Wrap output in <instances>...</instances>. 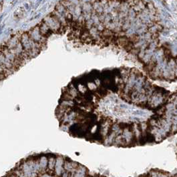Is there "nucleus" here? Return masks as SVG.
Returning <instances> with one entry per match:
<instances>
[{
  "instance_id": "1",
  "label": "nucleus",
  "mask_w": 177,
  "mask_h": 177,
  "mask_svg": "<svg viewBox=\"0 0 177 177\" xmlns=\"http://www.w3.org/2000/svg\"><path fill=\"white\" fill-rule=\"evenodd\" d=\"M92 9L73 21L76 43L112 48L136 56L142 64L159 47L160 14L146 0H91Z\"/></svg>"
},
{
  "instance_id": "2",
  "label": "nucleus",
  "mask_w": 177,
  "mask_h": 177,
  "mask_svg": "<svg viewBox=\"0 0 177 177\" xmlns=\"http://www.w3.org/2000/svg\"><path fill=\"white\" fill-rule=\"evenodd\" d=\"M43 22L46 23V25L50 28V30L52 31L53 34H64V30L63 29L62 26V24L58 18L54 15L53 13L49 14L48 16H46L42 20Z\"/></svg>"
},
{
  "instance_id": "3",
  "label": "nucleus",
  "mask_w": 177,
  "mask_h": 177,
  "mask_svg": "<svg viewBox=\"0 0 177 177\" xmlns=\"http://www.w3.org/2000/svg\"><path fill=\"white\" fill-rule=\"evenodd\" d=\"M27 32L28 35H29L30 37L33 41L36 42V43H38L39 44L43 45V46H46V42L48 39L45 38L43 35H42L41 32H40L38 24L36 25L34 27H33L32 29H30L29 31Z\"/></svg>"
},
{
  "instance_id": "4",
  "label": "nucleus",
  "mask_w": 177,
  "mask_h": 177,
  "mask_svg": "<svg viewBox=\"0 0 177 177\" xmlns=\"http://www.w3.org/2000/svg\"><path fill=\"white\" fill-rule=\"evenodd\" d=\"M38 25L39 27L40 32H41L42 35H43L45 38L48 39L51 35L53 34V32L50 30V28H49L48 25H46V23L43 22V21H42L41 22L38 23Z\"/></svg>"
},
{
  "instance_id": "5",
  "label": "nucleus",
  "mask_w": 177,
  "mask_h": 177,
  "mask_svg": "<svg viewBox=\"0 0 177 177\" xmlns=\"http://www.w3.org/2000/svg\"><path fill=\"white\" fill-rule=\"evenodd\" d=\"M25 8H26V9H29V6H28V4H25Z\"/></svg>"
},
{
  "instance_id": "6",
  "label": "nucleus",
  "mask_w": 177,
  "mask_h": 177,
  "mask_svg": "<svg viewBox=\"0 0 177 177\" xmlns=\"http://www.w3.org/2000/svg\"><path fill=\"white\" fill-rule=\"evenodd\" d=\"M4 26V25H2L1 26H0V32H2V30H3Z\"/></svg>"
},
{
  "instance_id": "7",
  "label": "nucleus",
  "mask_w": 177,
  "mask_h": 177,
  "mask_svg": "<svg viewBox=\"0 0 177 177\" xmlns=\"http://www.w3.org/2000/svg\"><path fill=\"white\" fill-rule=\"evenodd\" d=\"M37 4H40L41 3V1H42V0H37Z\"/></svg>"
},
{
  "instance_id": "8",
  "label": "nucleus",
  "mask_w": 177,
  "mask_h": 177,
  "mask_svg": "<svg viewBox=\"0 0 177 177\" xmlns=\"http://www.w3.org/2000/svg\"><path fill=\"white\" fill-rule=\"evenodd\" d=\"M10 177H16V176H10Z\"/></svg>"
}]
</instances>
